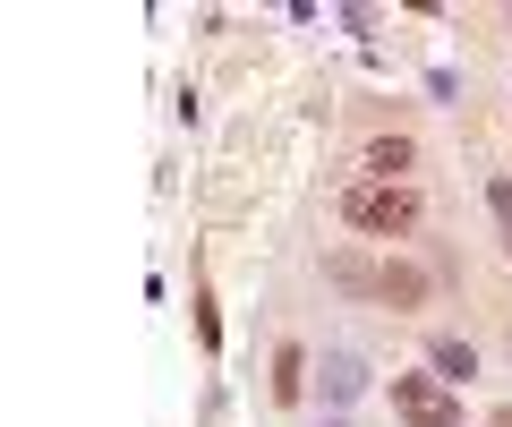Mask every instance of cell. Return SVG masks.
<instances>
[{
    "label": "cell",
    "instance_id": "cell-1",
    "mask_svg": "<svg viewBox=\"0 0 512 427\" xmlns=\"http://www.w3.org/2000/svg\"><path fill=\"white\" fill-rule=\"evenodd\" d=\"M342 223L350 231H410L419 223V188H402V180H359L342 197Z\"/></svg>",
    "mask_w": 512,
    "mask_h": 427
},
{
    "label": "cell",
    "instance_id": "cell-2",
    "mask_svg": "<svg viewBox=\"0 0 512 427\" xmlns=\"http://www.w3.org/2000/svg\"><path fill=\"white\" fill-rule=\"evenodd\" d=\"M393 419L402 427H461V393L436 376H393Z\"/></svg>",
    "mask_w": 512,
    "mask_h": 427
},
{
    "label": "cell",
    "instance_id": "cell-3",
    "mask_svg": "<svg viewBox=\"0 0 512 427\" xmlns=\"http://www.w3.org/2000/svg\"><path fill=\"white\" fill-rule=\"evenodd\" d=\"M299 393H308V351H299V342H282V351H274V402L291 410Z\"/></svg>",
    "mask_w": 512,
    "mask_h": 427
},
{
    "label": "cell",
    "instance_id": "cell-4",
    "mask_svg": "<svg viewBox=\"0 0 512 427\" xmlns=\"http://www.w3.org/2000/svg\"><path fill=\"white\" fill-rule=\"evenodd\" d=\"M376 299H393V308H419V299H427V274H419V265H384V274H376Z\"/></svg>",
    "mask_w": 512,
    "mask_h": 427
},
{
    "label": "cell",
    "instance_id": "cell-5",
    "mask_svg": "<svg viewBox=\"0 0 512 427\" xmlns=\"http://www.w3.org/2000/svg\"><path fill=\"white\" fill-rule=\"evenodd\" d=\"M427 359H436V376H478L470 342H453V334H436V342H427Z\"/></svg>",
    "mask_w": 512,
    "mask_h": 427
},
{
    "label": "cell",
    "instance_id": "cell-6",
    "mask_svg": "<svg viewBox=\"0 0 512 427\" xmlns=\"http://www.w3.org/2000/svg\"><path fill=\"white\" fill-rule=\"evenodd\" d=\"M367 171H384V180L410 171V137H376V146H367Z\"/></svg>",
    "mask_w": 512,
    "mask_h": 427
},
{
    "label": "cell",
    "instance_id": "cell-7",
    "mask_svg": "<svg viewBox=\"0 0 512 427\" xmlns=\"http://www.w3.org/2000/svg\"><path fill=\"white\" fill-rule=\"evenodd\" d=\"M333 282H342V291H376V274H367L359 257H333Z\"/></svg>",
    "mask_w": 512,
    "mask_h": 427
},
{
    "label": "cell",
    "instance_id": "cell-8",
    "mask_svg": "<svg viewBox=\"0 0 512 427\" xmlns=\"http://www.w3.org/2000/svg\"><path fill=\"white\" fill-rule=\"evenodd\" d=\"M487 214H495V223L512 231V180H487Z\"/></svg>",
    "mask_w": 512,
    "mask_h": 427
},
{
    "label": "cell",
    "instance_id": "cell-9",
    "mask_svg": "<svg viewBox=\"0 0 512 427\" xmlns=\"http://www.w3.org/2000/svg\"><path fill=\"white\" fill-rule=\"evenodd\" d=\"M495 427H512V402H504V410H495Z\"/></svg>",
    "mask_w": 512,
    "mask_h": 427
}]
</instances>
